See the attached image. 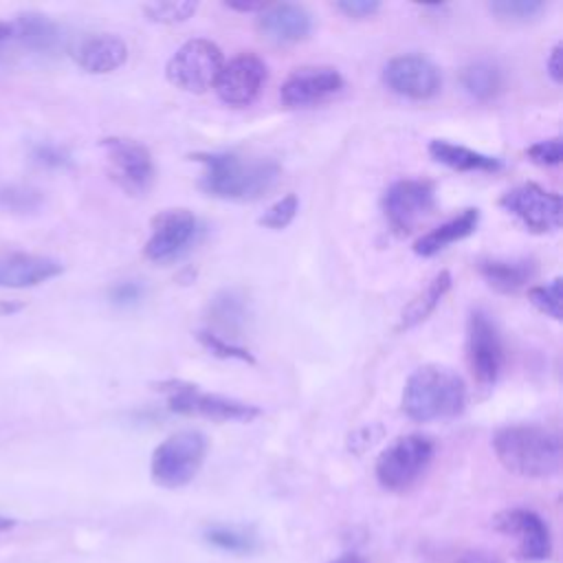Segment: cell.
Here are the masks:
<instances>
[{
  "instance_id": "obj_1",
  "label": "cell",
  "mask_w": 563,
  "mask_h": 563,
  "mask_svg": "<svg viewBox=\"0 0 563 563\" xmlns=\"http://www.w3.org/2000/svg\"><path fill=\"white\" fill-rule=\"evenodd\" d=\"M205 169L200 187L222 200H257L279 180V165L273 158L242 156L235 152H198L191 154Z\"/></svg>"
},
{
  "instance_id": "obj_2",
  "label": "cell",
  "mask_w": 563,
  "mask_h": 563,
  "mask_svg": "<svg viewBox=\"0 0 563 563\" xmlns=\"http://www.w3.org/2000/svg\"><path fill=\"white\" fill-rule=\"evenodd\" d=\"M497 460L519 477H550L561 468V438L541 424H510L493 435Z\"/></svg>"
},
{
  "instance_id": "obj_3",
  "label": "cell",
  "mask_w": 563,
  "mask_h": 563,
  "mask_svg": "<svg viewBox=\"0 0 563 563\" xmlns=\"http://www.w3.org/2000/svg\"><path fill=\"white\" fill-rule=\"evenodd\" d=\"M464 405V380L449 367L422 365L407 378L402 389V411L416 422L455 418Z\"/></svg>"
},
{
  "instance_id": "obj_4",
  "label": "cell",
  "mask_w": 563,
  "mask_h": 563,
  "mask_svg": "<svg viewBox=\"0 0 563 563\" xmlns=\"http://www.w3.org/2000/svg\"><path fill=\"white\" fill-rule=\"evenodd\" d=\"M207 455V438L200 431L185 429L163 440L152 453V479L163 488L189 484Z\"/></svg>"
},
{
  "instance_id": "obj_5",
  "label": "cell",
  "mask_w": 563,
  "mask_h": 563,
  "mask_svg": "<svg viewBox=\"0 0 563 563\" xmlns=\"http://www.w3.org/2000/svg\"><path fill=\"white\" fill-rule=\"evenodd\" d=\"M156 389L167 396L169 411L180 416H200L218 422H251L262 413V409L255 405L207 394L183 380H163L156 385Z\"/></svg>"
},
{
  "instance_id": "obj_6",
  "label": "cell",
  "mask_w": 563,
  "mask_h": 563,
  "mask_svg": "<svg viewBox=\"0 0 563 563\" xmlns=\"http://www.w3.org/2000/svg\"><path fill=\"white\" fill-rule=\"evenodd\" d=\"M222 51L205 37L187 40L176 48L165 66L169 84L185 92H205L211 88L222 70Z\"/></svg>"
},
{
  "instance_id": "obj_7",
  "label": "cell",
  "mask_w": 563,
  "mask_h": 563,
  "mask_svg": "<svg viewBox=\"0 0 563 563\" xmlns=\"http://www.w3.org/2000/svg\"><path fill=\"white\" fill-rule=\"evenodd\" d=\"M433 442L422 433H409L391 442L376 460V479L387 490L409 488L429 466Z\"/></svg>"
},
{
  "instance_id": "obj_8",
  "label": "cell",
  "mask_w": 563,
  "mask_h": 563,
  "mask_svg": "<svg viewBox=\"0 0 563 563\" xmlns=\"http://www.w3.org/2000/svg\"><path fill=\"white\" fill-rule=\"evenodd\" d=\"M108 158L110 178L128 194L143 196L154 183V161L145 145L125 136H108L101 141Z\"/></svg>"
},
{
  "instance_id": "obj_9",
  "label": "cell",
  "mask_w": 563,
  "mask_h": 563,
  "mask_svg": "<svg viewBox=\"0 0 563 563\" xmlns=\"http://www.w3.org/2000/svg\"><path fill=\"white\" fill-rule=\"evenodd\" d=\"M499 205L519 218L532 233H550L561 227L563 202L561 196L539 187L537 183H523L499 198Z\"/></svg>"
},
{
  "instance_id": "obj_10",
  "label": "cell",
  "mask_w": 563,
  "mask_h": 563,
  "mask_svg": "<svg viewBox=\"0 0 563 563\" xmlns=\"http://www.w3.org/2000/svg\"><path fill=\"white\" fill-rule=\"evenodd\" d=\"M200 231L198 218L189 209H165L152 220V233L145 242V257L156 264L180 257Z\"/></svg>"
},
{
  "instance_id": "obj_11",
  "label": "cell",
  "mask_w": 563,
  "mask_h": 563,
  "mask_svg": "<svg viewBox=\"0 0 563 563\" xmlns=\"http://www.w3.org/2000/svg\"><path fill=\"white\" fill-rule=\"evenodd\" d=\"M466 361L479 385H493L504 365L499 332L484 310H473L466 325Z\"/></svg>"
},
{
  "instance_id": "obj_12",
  "label": "cell",
  "mask_w": 563,
  "mask_h": 563,
  "mask_svg": "<svg viewBox=\"0 0 563 563\" xmlns=\"http://www.w3.org/2000/svg\"><path fill=\"white\" fill-rule=\"evenodd\" d=\"M435 189L429 180L405 178L396 180L383 196V211L389 227L405 235L433 209Z\"/></svg>"
},
{
  "instance_id": "obj_13",
  "label": "cell",
  "mask_w": 563,
  "mask_h": 563,
  "mask_svg": "<svg viewBox=\"0 0 563 563\" xmlns=\"http://www.w3.org/2000/svg\"><path fill=\"white\" fill-rule=\"evenodd\" d=\"M266 84V66L253 53H242L222 66L216 79V92L227 106H251Z\"/></svg>"
},
{
  "instance_id": "obj_14",
  "label": "cell",
  "mask_w": 563,
  "mask_h": 563,
  "mask_svg": "<svg viewBox=\"0 0 563 563\" xmlns=\"http://www.w3.org/2000/svg\"><path fill=\"white\" fill-rule=\"evenodd\" d=\"M385 84L407 99H431L442 86L440 70L427 57L398 55L385 66Z\"/></svg>"
},
{
  "instance_id": "obj_15",
  "label": "cell",
  "mask_w": 563,
  "mask_h": 563,
  "mask_svg": "<svg viewBox=\"0 0 563 563\" xmlns=\"http://www.w3.org/2000/svg\"><path fill=\"white\" fill-rule=\"evenodd\" d=\"M343 88V77L332 66H303L288 75L279 97L288 108H306L321 103Z\"/></svg>"
},
{
  "instance_id": "obj_16",
  "label": "cell",
  "mask_w": 563,
  "mask_h": 563,
  "mask_svg": "<svg viewBox=\"0 0 563 563\" xmlns=\"http://www.w3.org/2000/svg\"><path fill=\"white\" fill-rule=\"evenodd\" d=\"M493 528L506 537L517 539L519 554L526 561H543L550 556V532L537 512L526 508L501 510L495 515Z\"/></svg>"
},
{
  "instance_id": "obj_17",
  "label": "cell",
  "mask_w": 563,
  "mask_h": 563,
  "mask_svg": "<svg viewBox=\"0 0 563 563\" xmlns=\"http://www.w3.org/2000/svg\"><path fill=\"white\" fill-rule=\"evenodd\" d=\"M257 29L275 44H297L310 35L312 15L301 4L282 2L260 11Z\"/></svg>"
},
{
  "instance_id": "obj_18",
  "label": "cell",
  "mask_w": 563,
  "mask_h": 563,
  "mask_svg": "<svg viewBox=\"0 0 563 563\" xmlns=\"http://www.w3.org/2000/svg\"><path fill=\"white\" fill-rule=\"evenodd\" d=\"M207 317H209L211 334L235 343V339L244 334L251 319L249 299L235 288H224L216 292L213 299L209 301Z\"/></svg>"
},
{
  "instance_id": "obj_19",
  "label": "cell",
  "mask_w": 563,
  "mask_h": 563,
  "mask_svg": "<svg viewBox=\"0 0 563 563\" xmlns=\"http://www.w3.org/2000/svg\"><path fill=\"white\" fill-rule=\"evenodd\" d=\"M62 262L46 255L0 257V288H31L62 275Z\"/></svg>"
},
{
  "instance_id": "obj_20",
  "label": "cell",
  "mask_w": 563,
  "mask_h": 563,
  "mask_svg": "<svg viewBox=\"0 0 563 563\" xmlns=\"http://www.w3.org/2000/svg\"><path fill=\"white\" fill-rule=\"evenodd\" d=\"M73 57L79 64V68H84L86 73L103 75V73L117 70L125 62L128 46L121 37L112 33H97V35L84 37L75 46Z\"/></svg>"
},
{
  "instance_id": "obj_21",
  "label": "cell",
  "mask_w": 563,
  "mask_h": 563,
  "mask_svg": "<svg viewBox=\"0 0 563 563\" xmlns=\"http://www.w3.org/2000/svg\"><path fill=\"white\" fill-rule=\"evenodd\" d=\"M477 222H479L477 209H473V207L462 209L455 218L442 222L440 227H435L429 233H424L422 238H418L413 244V251H416V255L431 257V255L444 251L446 246H451L453 242L468 238L477 229Z\"/></svg>"
},
{
  "instance_id": "obj_22",
  "label": "cell",
  "mask_w": 563,
  "mask_h": 563,
  "mask_svg": "<svg viewBox=\"0 0 563 563\" xmlns=\"http://www.w3.org/2000/svg\"><path fill=\"white\" fill-rule=\"evenodd\" d=\"M477 271L484 282L497 292H517L537 273L532 260H482Z\"/></svg>"
},
{
  "instance_id": "obj_23",
  "label": "cell",
  "mask_w": 563,
  "mask_h": 563,
  "mask_svg": "<svg viewBox=\"0 0 563 563\" xmlns=\"http://www.w3.org/2000/svg\"><path fill=\"white\" fill-rule=\"evenodd\" d=\"M429 154L438 163L457 172H499L501 169V161L497 156H488L442 139H433L429 143Z\"/></svg>"
},
{
  "instance_id": "obj_24",
  "label": "cell",
  "mask_w": 563,
  "mask_h": 563,
  "mask_svg": "<svg viewBox=\"0 0 563 563\" xmlns=\"http://www.w3.org/2000/svg\"><path fill=\"white\" fill-rule=\"evenodd\" d=\"M11 26L18 40L35 53H53L62 44L59 26L42 13H22Z\"/></svg>"
},
{
  "instance_id": "obj_25",
  "label": "cell",
  "mask_w": 563,
  "mask_h": 563,
  "mask_svg": "<svg viewBox=\"0 0 563 563\" xmlns=\"http://www.w3.org/2000/svg\"><path fill=\"white\" fill-rule=\"evenodd\" d=\"M462 86L475 101H490L504 90V73L493 59H477L462 70Z\"/></svg>"
},
{
  "instance_id": "obj_26",
  "label": "cell",
  "mask_w": 563,
  "mask_h": 563,
  "mask_svg": "<svg viewBox=\"0 0 563 563\" xmlns=\"http://www.w3.org/2000/svg\"><path fill=\"white\" fill-rule=\"evenodd\" d=\"M451 282H453V279H451V273H449V271H440V273L429 282V286H427L420 295H416V297L405 306V310H402V314H400L398 328H400V330H409V328L422 323V321L435 310V306L442 301V297L449 292Z\"/></svg>"
},
{
  "instance_id": "obj_27",
  "label": "cell",
  "mask_w": 563,
  "mask_h": 563,
  "mask_svg": "<svg viewBox=\"0 0 563 563\" xmlns=\"http://www.w3.org/2000/svg\"><path fill=\"white\" fill-rule=\"evenodd\" d=\"M198 11V2L191 0H167V2H147L143 13L158 24H178L189 20Z\"/></svg>"
},
{
  "instance_id": "obj_28",
  "label": "cell",
  "mask_w": 563,
  "mask_h": 563,
  "mask_svg": "<svg viewBox=\"0 0 563 563\" xmlns=\"http://www.w3.org/2000/svg\"><path fill=\"white\" fill-rule=\"evenodd\" d=\"M205 539L220 548V550H227V552H251L257 548L255 543V537L249 534L246 530H240V528H227V526H216V528H209L205 532Z\"/></svg>"
},
{
  "instance_id": "obj_29",
  "label": "cell",
  "mask_w": 563,
  "mask_h": 563,
  "mask_svg": "<svg viewBox=\"0 0 563 563\" xmlns=\"http://www.w3.org/2000/svg\"><path fill=\"white\" fill-rule=\"evenodd\" d=\"M545 4L541 0H495L490 2V11L504 20L526 22L537 18Z\"/></svg>"
},
{
  "instance_id": "obj_30",
  "label": "cell",
  "mask_w": 563,
  "mask_h": 563,
  "mask_svg": "<svg viewBox=\"0 0 563 563\" xmlns=\"http://www.w3.org/2000/svg\"><path fill=\"white\" fill-rule=\"evenodd\" d=\"M297 209H299L297 196H295V194H286L284 198H279L277 202H273V205L260 216L257 222H260L262 227H266V229L279 231V229H286V227L292 222V218L297 216Z\"/></svg>"
},
{
  "instance_id": "obj_31",
  "label": "cell",
  "mask_w": 563,
  "mask_h": 563,
  "mask_svg": "<svg viewBox=\"0 0 563 563\" xmlns=\"http://www.w3.org/2000/svg\"><path fill=\"white\" fill-rule=\"evenodd\" d=\"M0 205L11 211H35L42 205V194L33 187L24 185H11L0 189Z\"/></svg>"
},
{
  "instance_id": "obj_32",
  "label": "cell",
  "mask_w": 563,
  "mask_h": 563,
  "mask_svg": "<svg viewBox=\"0 0 563 563\" xmlns=\"http://www.w3.org/2000/svg\"><path fill=\"white\" fill-rule=\"evenodd\" d=\"M528 299L548 317L561 319V277H554L550 284L534 286L528 290Z\"/></svg>"
},
{
  "instance_id": "obj_33",
  "label": "cell",
  "mask_w": 563,
  "mask_h": 563,
  "mask_svg": "<svg viewBox=\"0 0 563 563\" xmlns=\"http://www.w3.org/2000/svg\"><path fill=\"white\" fill-rule=\"evenodd\" d=\"M198 341L218 358H235V361H244V363H255L253 354L246 347H242V345H238L233 341L220 339V336L211 334L209 330H200L198 332Z\"/></svg>"
},
{
  "instance_id": "obj_34",
  "label": "cell",
  "mask_w": 563,
  "mask_h": 563,
  "mask_svg": "<svg viewBox=\"0 0 563 563\" xmlns=\"http://www.w3.org/2000/svg\"><path fill=\"white\" fill-rule=\"evenodd\" d=\"M528 158L537 165H545V167H552V165H559L561 163V156H563V147H561V139L554 136V139H545V141H537L532 143L528 150H526Z\"/></svg>"
},
{
  "instance_id": "obj_35",
  "label": "cell",
  "mask_w": 563,
  "mask_h": 563,
  "mask_svg": "<svg viewBox=\"0 0 563 563\" xmlns=\"http://www.w3.org/2000/svg\"><path fill=\"white\" fill-rule=\"evenodd\" d=\"M33 161L44 165V167L59 169V167H68L70 165V154L62 145H57V143H37L33 147Z\"/></svg>"
},
{
  "instance_id": "obj_36",
  "label": "cell",
  "mask_w": 563,
  "mask_h": 563,
  "mask_svg": "<svg viewBox=\"0 0 563 563\" xmlns=\"http://www.w3.org/2000/svg\"><path fill=\"white\" fill-rule=\"evenodd\" d=\"M110 301L114 303V306H119V308H130V306H136L139 301H141V297H143V286L139 284V282H132V279H128V282H119V284H114L112 288H110Z\"/></svg>"
},
{
  "instance_id": "obj_37",
  "label": "cell",
  "mask_w": 563,
  "mask_h": 563,
  "mask_svg": "<svg viewBox=\"0 0 563 563\" xmlns=\"http://www.w3.org/2000/svg\"><path fill=\"white\" fill-rule=\"evenodd\" d=\"M332 7L336 11H341L345 18L363 20V18H372L374 13H378L380 2L378 0H339Z\"/></svg>"
},
{
  "instance_id": "obj_38",
  "label": "cell",
  "mask_w": 563,
  "mask_h": 563,
  "mask_svg": "<svg viewBox=\"0 0 563 563\" xmlns=\"http://www.w3.org/2000/svg\"><path fill=\"white\" fill-rule=\"evenodd\" d=\"M561 44H554L552 51H550V57L545 62V68H548V75L554 84H561L563 81V53H561Z\"/></svg>"
},
{
  "instance_id": "obj_39",
  "label": "cell",
  "mask_w": 563,
  "mask_h": 563,
  "mask_svg": "<svg viewBox=\"0 0 563 563\" xmlns=\"http://www.w3.org/2000/svg\"><path fill=\"white\" fill-rule=\"evenodd\" d=\"M455 563H501V561L497 556L488 554V552H468V554H464Z\"/></svg>"
},
{
  "instance_id": "obj_40",
  "label": "cell",
  "mask_w": 563,
  "mask_h": 563,
  "mask_svg": "<svg viewBox=\"0 0 563 563\" xmlns=\"http://www.w3.org/2000/svg\"><path fill=\"white\" fill-rule=\"evenodd\" d=\"M224 7H229L233 11H242V13H260L266 9L264 2H224Z\"/></svg>"
},
{
  "instance_id": "obj_41",
  "label": "cell",
  "mask_w": 563,
  "mask_h": 563,
  "mask_svg": "<svg viewBox=\"0 0 563 563\" xmlns=\"http://www.w3.org/2000/svg\"><path fill=\"white\" fill-rule=\"evenodd\" d=\"M332 563H365V561L361 556H356V554H343L341 559H336Z\"/></svg>"
},
{
  "instance_id": "obj_42",
  "label": "cell",
  "mask_w": 563,
  "mask_h": 563,
  "mask_svg": "<svg viewBox=\"0 0 563 563\" xmlns=\"http://www.w3.org/2000/svg\"><path fill=\"white\" fill-rule=\"evenodd\" d=\"M9 35H13V26H11L9 22H2V20H0V42L7 40Z\"/></svg>"
},
{
  "instance_id": "obj_43",
  "label": "cell",
  "mask_w": 563,
  "mask_h": 563,
  "mask_svg": "<svg viewBox=\"0 0 563 563\" xmlns=\"http://www.w3.org/2000/svg\"><path fill=\"white\" fill-rule=\"evenodd\" d=\"M20 303H0V314H11L15 310H20Z\"/></svg>"
},
{
  "instance_id": "obj_44",
  "label": "cell",
  "mask_w": 563,
  "mask_h": 563,
  "mask_svg": "<svg viewBox=\"0 0 563 563\" xmlns=\"http://www.w3.org/2000/svg\"><path fill=\"white\" fill-rule=\"evenodd\" d=\"M11 526H13V519H9V517L0 515V532H2V530H7V528H11Z\"/></svg>"
}]
</instances>
